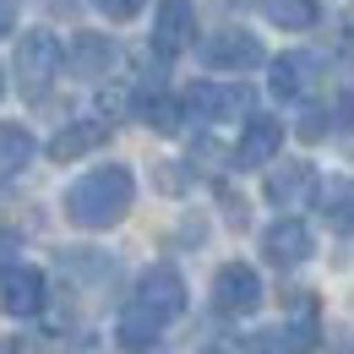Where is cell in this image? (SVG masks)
Here are the masks:
<instances>
[{"instance_id":"8","label":"cell","mask_w":354,"mask_h":354,"mask_svg":"<svg viewBox=\"0 0 354 354\" xmlns=\"http://www.w3.org/2000/svg\"><path fill=\"white\" fill-rule=\"evenodd\" d=\"M185 109L202 115V120H240L251 109V93L240 88V82H196V88L185 93Z\"/></svg>"},{"instance_id":"22","label":"cell","mask_w":354,"mask_h":354,"mask_svg":"<svg viewBox=\"0 0 354 354\" xmlns=\"http://www.w3.org/2000/svg\"><path fill=\"white\" fill-rule=\"evenodd\" d=\"M11 17H17V0H0V39L11 33Z\"/></svg>"},{"instance_id":"21","label":"cell","mask_w":354,"mask_h":354,"mask_svg":"<svg viewBox=\"0 0 354 354\" xmlns=\"http://www.w3.org/2000/svg\"><path fill=\"white\" fill-rule=\"evenodd\" d=\"M93 6H98V11H109L115 22H126V17H136V11H142V0H93Z\"/></svg>"},{"instance_id":"1","label":"cell","mask_w":354,"mask_h":354,"mask_svg":"<svg viewBox=\"0 0 354 354\" xmlns=\"http://www.w3.org/2000/svg\"><path fill=\"white\" fill-rule=\"evenodd\" d=\"M136 202V180L126 164H98L77 185H66V218L77 229H109L131 213Z\"/></svg>"},{"instance_id":"2","label":"cell","mask_w":354,"mask_h":354,"mask_svg":"<svg viewBox=\"0 0 354 354\" xmlns=\"http://www.w3.org/2000/svg\"><path fill=\"white\" fill-rule=\"evenodd\" d=\"M60 66H66V49L55 33H22V44H17V88L22 98H44L55 88V77H60Z\"/></svg>"},{"instance_id":"9","label":"cell","mask_w":354,"mask_h":354,"mask_svg":"<svg viewBox=\"0 0 354 354\" xmlns=\"http://www.w3.org/2000/svg\"><path fill=\"white\" fill-rule=\"evenodd\" d=\"M115 60H120V44L109 39V33H77L71 44H66V66H71V77H109L115 71Z\"/></svg>"},{"instance_id":"10","label":"cell","mask_w":354,"mask_h":354,"mask_svg":"<svg viewBox=\"0 0 354 354\" xmlns=\"http://www.w3.org/2000/svg\"><path fill=\"white\" fill-rule=\"evenodd\" d=\"M44 272H39V267H11V272H6V278H0V310H6V316H17V322H22V316H39V310H44Z\"/></svg>"},{"instance_id":"5","label":"cell","mask_w":354,"mask_h":354,"mask_svg":"<svg viewBox=\"0 0 354 354\" xmlns=\"http://www.w3.org/2000/svg\"><path fill=\"white\" fill-rule=\"evenodd\" d=\"M196 39V6L191 0H158V11H153V49L164 55V60H175L185 55Z\"/></svg>"},{"instance_id":"15","label":"cell","mask_w":354,"mask_h":354,"mask_svg":"<svg viewBox=\"0 0 354 354\" xmlns=\"http://www.w3.org/2000/svg\"><path fill=\"white\" fill-rule=\"evenodd\" d=\"M316 338H310V322L300 327H262L245 338V354H306Z\"/></svg>"},{"instance_id":"12","label":"cell","mask_w":354,"mask_h":354,"mask_svg":"<svg viewBox=\"0 0 354 354\" xmlns=\"http://www.w3.org/2000/svg\"><path fill=\"white\" fill-rule=\"evenodd\" d=\"M136 300L147 310H158L164 322H175L180 310H185V278H180L175 267H147L142 283H136Z\"/></svg>"},{"instance_id":"16","label":"cell","mask_w":354,"mask_h":354,"mask_svg":"<svg viewBox=\"0 0 354 354\" xmlns=\"http://www.w3.org/2000/svg\"><path fill=\"white\" fill-rule=\"evenodd\" d=\"M310 71H316V55H278L272 60V93L278 98H300L310 88Z\"/></svg>"},{"instance_id":"19","label":"cell","mask_w":354,"mask_h":354,"mask_svg":"<svg viewBox=\"0 0 354 354\" xmlns=\"http://www.w3.org/2000/svg\"><path fill=\"white\" fill-rule=\"evenodd\" d=\"M262 17L278 22V28H289V33H306L322 11H316V0H262Z\"/></svg>"},{"instance_id":"18","label":"cell","mask_w":354,"mask_h":354,"mask_svg":"<svg viewBox=\"0 0 354 354\" xmlns=\"http://www.w3.org/2000/svg\"><path fill=\"white\" fill-rule=\"evenodd\" d=\"M28 158H33V136L22 131V126H0V180L22 175Z\"/></svg>"},{"instance_id":"7","label":"cell","mask_w":354,"mask_h":354,"mask_svg":"<svg viewBox=\"0 0 354 354\" xmlns=\"http://www.w3.org/2000/svg\"><path fill=\"white\" fill-rule=\"evenodd\" d=\"M310 196H322V180L306 158H283L272 175H267V202L272 207H306Z\"/></svg>"},{"instance_id":"17","label":"cell","mask_w":354,"mask_h":354,"mask_svg":"<svg viewBox=\"0 0 354 354\" xmlns=\"http://www.w3.org/2000/svg\"><path fill=\"white\" fill-rule=\"evenodd\" d=\"M322 213H327L333 229L354 234V180H327L322 185Z\"/></svg>"},{"instance_id":"14","label":"cell","mask_w":354,"mask_h":354,"mask_svg":"<svg viewBox=\"0 0 354 354\" xmlns=\"http://www.w3.org/2000/svg\"><path fill=\"white\" fill-rule=\"evenodd\" d=\"M104 142H109V120H71L66 131H55L49 158L55 164H71V158H88L93 147H104Z\"/></svg>"},{"instance_id":"20","label":"cell","mask_w":354,"mask_h":354,"mask_svg":"<svg viewBox=\"0 0 354 354\" xmlns=\"http://www.w3.org/2000/svg\"><path fill=\"white\" fill-rule=\"evenodd\" d=\"M180 115H185V104H180V98H169V93H153V98L142 104V120H147L153 131H164V136L180 131Z\"/></svg>"},{"instance_id":"3","label":"cell","mask_w":354,"mask_h":354,"mask_svg":"<svg viewBox=\"0 0 354 354\" xmlns=\"http://www.w3.org/2000/svg\"><path fill=\"white\" fill-rule=\"evenodd\" d=\"M213 306L223 316H251V310L262 306V278H257V267L245 262H223L213 272Z\"/></svg>"},{"instance_id":"11","label":"cell","mask_w":354,"mask_h":354,"mask_svg":"<svg viewBox=\"0 0 354 354\" xmlns=\"http://www.w3.org/2000/svg\"><path fill=\"white\" fill-rule=\"evenodd\" d=\"M316 251V240H310V229L300 218H278V223H267V234H262V257L272 267H300Z\"/></svg>"},{"instance_id":"4","label":"cell","mask_w":354,"mask_h":354,"mask_svg":"<svg viewBox=\"0 0 354 354\" xmlns=\"http://www.w3.org/2000/svg\"><path fill=\"white\" fill-rule=\"evenodd\" d=\"M202 60L213 66V71H257L267 60V49L257 33H245V28H223V33H213L207 44H202Z\"/></svg>"},{"instance_id":"13","label":"cell","mask_w":354,"mask_h":354,"mask_svg":"<svg viewBox=\"0 0 354 354\" xmlns=\"http://www.w3.org/2000/svg\"><path fill=\"white\" fill-rule=\"evenodd\" d=\"M158 333H164V316L147 310L142 300L126 306V310H120V322H115V344H120L126 354H147L153 344H158Z\"/></svg>"},{"instance_id":"24","label":"cell","mask_w":354,"mask_h":354,"mask_svg":"<svg viewBox=\"0 0 354 354\" xmlns=\"http://www.w3.org/2000/svg\"><path fill=\"white\" fill-rule=\"evenodd\" d=\"M0 93H6V82H0Z\"/></svg>"},{"instance_id":"23","label":"cell","mask_w":354,"mask_h":354,"mask_svg":"<svg viewBox=\"0 0 354 354\" xmlns=\"http://www.w3.org/2000/svg\"><path fill=\"white\" fill-rule=\"evenodd\" d=\"M202 354H218V349H202Z\"/></svg>"},{"instance_id":"6","label":"cell","mask_w":354,"mask_h":354,"mask_svg":"<svg viewBox=\"0 0 354 354\" xmlns=\"http://www.w3.org/2000/svg\"><path fill=\"white\" fill-rule=\"evenodd\" d=\"M278 147H283V120L251 115L245 131H240V142H234V153H229V164H234V169H262V164L278 158Z\"/></svg>"}]
</instances>
